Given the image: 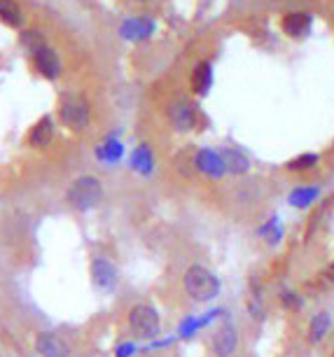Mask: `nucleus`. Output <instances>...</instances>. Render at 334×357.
Masks as SVG:
<instances>
[{"label": "nucleus", "mask_w": 334, "mask_h": 357, "mask_svg": "<svg viewBox=\"0 0 334 357\" xmlns=\"http://www.w3.org/2000/svg\"><path fill=\"white\" fill-rule=\"evenodd\" d=\"M183 289L197 304H211L222 292V282H220L218 273L206 264H192L183 273Z\"/></svg>", "instance_id": "1"}, {"label": "nucleus", "mask_w": 334, "mask_h": 357, "mask_svg": "<svg viewBox=\"0 0 334 357\" xmlns=\"http://www.w3.org/2000/svg\"><path fill=\"white\" fill-rule=\"evenodd\" d=\"M126 325L133 339L140 341H155L162 336V313L152 304H133L126 313Z\"/></svg>", "instance_id": "2"}, {"label": "nucleus", "mask_w": 334, "mask_h": 357, "mask_svg": "<svg viewBox=\"0 0 334 357\" xmlns=\"http://www.w3.org/2000/svg\"><path fill=\"white\" fill-rule=\"evenodd\" d=\"M66 201L79 213L93 211L103 201V183L96 175H79L70 183L68 192H66Z\"/></svg>", "instance_id": "3"}, {"label": "nucleus", "mask_w": 334, "mask_h": 357, "mask_svg": "<svg viewBox=\"0 0 334 357\" xmlns=\"http://www.w3.org/2000/svg\"><path fill=\"white\" fill-rule=\"evenodd\" d=\"M59 119H61L66 129L84 131L91 119L89 100L79 96V93H63L61 100H59Z\"/></svg>", "instance_id": "4"}, {"label": "nucleus", "mask_w": 334, "mask_h": 357, "mask_svg": "<svg viewBox=\"0 0 334 357\" xmlns=\"http://www.w3.org/2000/svg\"><path fill=\"white\" fill-rule=\"evenodd\" d=\"M166 117H169L173 129L180 133L195 131L199 126V107L195 100L178 96V98L169 100V105H166Z\"/></svg>", "instance_id": "5"}, {"label": "nucleus", "mask_w": 334, "mask_h": 357, "mask_svg": "<svg viewBox=\"0 0 334 357\" xmlns=\"http://www.w3.org/2000/svg\"><path fill=\"white\" fill-rule=\"evenodd\" d=\"M238 343H241V334H238L236 322L222 318L211 334V353L215 357H234L238 350Z\"/></svg>", "instance_id": "6"}, {"label": "nucleus", "mask_w": 334, "mask_h": 357, "mask_svg": "<svg viewBox=\"0 0 334 357\" xmlns=\"http://www.w3.org/2000/svg\"><path fill=\"white\" fill-rule=\"evenodd\" d=\"M89 275H91V285L98 289L101 294H112L119 285V268L112 259L96 255L89 264Z\"/></svg>", "instance_id": "7"}, {"label": "nucleus", "mask_w": 334, "mask_h": 357, "mask_svg": "<svg viewBox=\"0 0 334 357\" xmlns=\"http://www.w3.org/2000/svg\"><path fill=\"white\" fill-rule=\"evenodd\" d=\"M192 168L211 180H222L227 175L222 154H220V150H213V147H202V150L192 154Z\"/></svg>", "instance_id": "8"}, {"label": "nucleus", "mask_w": 334, "mask_h": 357, "mask_svg": "<svg viewBox=\"0 0 334 357\" xmlns=\"http://www.w3.org/2000/svg\"><path fill=\"white\" fill-rule=\"evenodd\" d=\"M332 329H334L332 311L320 308V311L311 313V318H309V325H306V341H309L311 346H320V343L332 334Z\"/></svg>", "instance_id": "9"}, {"label": "nucleus", "mask_w": 334, "mask_h": 357, "mask_svg": "<svg viewBox=\"0 0 334 357\" xmlns=\"http://www.w3.org/2000/svg\"><path fill=\"white\" fill-rule=\"evenodd\" d=\"M311 26H313V15L311 12H288L283 19H280V29L283 33L292 40H302L311 33Z\"/></svg>", "instance_id": "10"}, {"label": "nucleus", "mask_w": 334, "mask_h": 357, "mask_svg": "<svg viewBox=\"0 0 334 357\" xmlns=\"http://www.w3.org/2000/svg\"><path fill=\"white\" fill-rule=\"evenodd\" d=\"M33 63H36V70L47 79H56L61 75V63H59V56L52 47L40 45L33 50Z\"/></svg>", "instance_id": "11"}, {"label": "nucleus", "mask_w": 334, "mask_h": 357, "mask_svg": "<svg viewBox=\"0 0 334 357\" xmlns=\"http://www.w3.org/2000/svg\"><path fill=\"white\" fill-rule=\"evenodd\" d=\"M323 197L320 185H297L288 192V206L295 211H311Z\"/></svg>", "instance_id": "12"}, {"label": "nucleus", "mask_w": 334, "mask_h": 357, "mask_svg": "<svg viewBox=\"0 0 334 357\" xmlns=\"http://www.w3.org/2000/svg\"><path fill=\"white\" fill-rule=\"evenodd\" d=\"M225 318V311L222 308H218V311H208L206 315H190V318H185L180 322L178 327V339H192L197 332H202L204 327L213 325V322H220Z\"/></svg>", "instance_id": "13"}, {"label": "nucleus", "mask_w": 334, "mask_h": 357, "mask_svg": "<svg viewBox=\"0 0 334 357\" xmlns=\"http://www.w3.org/2000/svg\"><path fill=\"white\" fill-rule=\"evenodd\" d=\"M220 154H222L227 175L241 178V175H248L250 173L252 161H250V157L243 150H238V147H222V150H220Z\"/></svg>", "instance_id": "14"}, {"label": "nucleus", "mask_w": 334, "mask_h": 357, "mask_svg": "<svg viewBox=\"0 0 334 357\" xmlns=\"http://www.w3.org/2000/svg\"><path fill=\"white\" fill-rule=\"evenodd\" d=\"M36 353L40 357H68L70 346L66 343L63 336L45 332L36 339Z\"/></svg>", "instance_id": "15"}, {"label": "nucleus", "mask_w": 334, "mask_h": 357, "mask_svg": "<svg viewBox=\"0 0 334 357\" xmlns=\"http://www.w3.org/2000/svg\"><path fill=\"white\" fill-rule=\"evenodd\" d=\"M52 140H54V119H52L50 114H45V117H40L38 122L31 126L29 136H26V143L31 147H36V150H45L47 145H52Z\"/></svg>", "instance_id": "16"}, {"label": "nucleus", "mask_w": 334, "mask_h": 357, "mask_svg": "<svg viewBox=\"0 0 334 357\" xmlns=\"http://www.w3.org/2000/svg\"><path fill=\"white\" fill-rule=\"evenodd\" d=\"M213 79H215L213 77V63L211 61H199L195 66V70H192V75H190L192 93H197V96H206L213 86Z\"/></svg>", "instance_id": "17"}, {"label": "nucleus", "mask_w": 334, "mask_h": 357, "mask_svg": "<svg viewBox=\"0 0 334 357\" xmlns=\"http://www.w3.org/2000/svg\"><path fill=\"white\" fill-rule=\"evenodd\" d=\"M257 236L264 241L269 248H278L285 241V227L280 222L278 215H271L269 220H264L262 225L257 227Z\"/></svg>", "instance_id": "18"}, {"label": "nucleus", "mask_w": 334, "mask_h": 357, "mask_svg": "<svg viewBox=\"0 0 334 357\" xmlns=\"http://www.w3.org/2000/svg\"><path fill=\"white\" fill-rule=\"evenodd\" d=\"M131 168L138 175H150L155 171V152H152V147L148 143H140L131 152Z\"/></svg>", "instance_id": "19"}, {"label": "nucleus", "mask_w": 334, "mask_h": 357, "mask_svg": "<svg viewBox=\"0 0 334 357\" xmlns=\"http://www.w3.org/2000/svg\"><path fill=\"white\" fill-rule=\"evenodd\" d=\"M248 313L255 322L266 320V301H264V289L257 280H250V296H248Z\"/></svg>", "instance_id": "20"}, {"label": "nucleus", "mask_w": 334, "mask_h": 357, "mask_svg": "<svg viewBox=\"0 0 334 357\" xmlns=\"http://www.w3.org/2000/svg\"><path fill=\"white\" fill-rule=\"evenodd\" d=\"M276 299H278V304L285 313H302L304 306H306L304 294H299L295 287H288V285H283L278 289Z\"/></svg>", "instance_id": "21"}, {"label": "nucleus", "mask_w": 334, "mask_h": 357, "mask_svg": "<svg viewBox=\"0 0 334 357\" xmlns=\"http://www.w3.org/2000/svg\"><path fill=\"white\" fill-rule=\"evenodd\" d=\"M320 166V154L318 152H302L290 161H285V171L288 173H309L316 171Z\"/></svg>", "instance_id": "22"}, {"label": "nucleus", "mask_w": 334, "mask_h": 357, "mask_svg": "<svg viewBox=\"0 0 334 357\" xmlns=\"http://www.w3.org/2000/svg\"><path fill=\"white\" fill-rule=\"evenodd\" d=\"M0 22L12 26V29H22L24 10L19 8L15 0H0Z\"/></svg>", "instance_id": "23"}, {"label": "nucleus", "mask_w": 334, "mask_h": 357, "mask_svg": "<svg viewBox=\"0 0 334 357\" xmlns=\"http://www.w3.org/2000/svg\"><path fill=\"white\" fill-rule=\"evenodd\" d=\"M152 29H155V24L148 22V19H129L122 26V36L129 40H143L150 36Z\"/></svg>", "instance_id": "24"}, {"label": "nucleus", "mask_w": 334, "mask_h": 357, "mask_svg": "<svg viewBox=\"0 0 334 357\" xmlns=\"http://www.w3.org/2000/svg\"><path fill=\"white\" fill-rule=\"evenodd\" d=\"M122 154H124V145L119 143L117 138L103 140V143L98 145V150H96V157L101 161H105V164H115V161L122 159Z\"/></svg>", "instance_id": "25"}, {"label": "nucleus", "mask_w": 334, "mask_h": 357, "mask_svg": "<svg viewBox=\"0 0 334 357\" xmlns=\"http://www.w3.org/2000/svg\"><path fill=\"white\" fill-rule=\"evenodd\" d=\"M138 353V346L133 341H122V343H117V348H115V357H133Z\"/></svg>", "instance_id": "26"}, {"label": "nucleus", "mask_w": 334, "mask_h": 357, "mask_svg": "<svg viewBox=\"0 0 334 357\" xmlns=\"http://www.w3.org/2000/svg\"><path fill=\"white\" fill-rule=\"evenodd\" d=\"M325 278H327V280H330V282H332V285H334V261H332V264H330V266H327V268H325Z\"/></svg>", "instance_id": "27"}, {"label": "nucleus", "mask_w": 334, "mask_h": 357, "mask_svg": "<svg viewBox=\"0 0 334 357\" xmlns=\"http://www.w3.org/2000/svg\"><path fill=\"white\" fill-rule=\"evenodd\" d=\"M138 3H145V0H138Z\"/></svg>", "instance_id": "28"}]
</instances>
